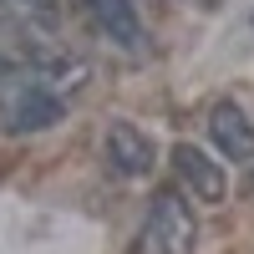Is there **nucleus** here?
Wrapping results in <instances>:
<instances>
[{
	"mask_svg": "<svg viewBox=\"0 0 254 254\" xmlns=\"http://www.w3.org/2000/svg\"><path fill=\"white\" fill-rule=\"evenodd\" d=\"M198 249V219L183 188H158L147 203L142 234H137V254H193Z\"/></svg>",
	"mask_w": 254,
	"mask_h": 254,
	"instance_id": "1",
	"label": "nucleus"
},
{
	"mask_svg": "<svg viewBox=\"0 0 254 254\" xmlns=\"http://www.w3.org/2000/svg\"><path fill=\"white\" fill-rule=\"evenodd\" d=\"M61 112H66V102L51 87H41L36 71L26 66V81L0 102V132H46V127L61 122Z\"/></svg>",
	"mask_w": 254,
	"mask_h": 254,
	"instance_id": "2",
	"label": "nucleus"
},
{
	"mask_svg": "<svg viewBox=\"0 0 254 254\" xmlns=\"http://www.w3.org/2000/svg\"><path fill=\"white\" fill-rule=\"evenodd\" d=\"M102 158H107V168L117 178H147L158 168V147H153V137H147L137 122L117 117V122H107V132H102Z\"/></svg>",
	"mask_w": 254,
	"mask_h": 254,
	"instance_id": "3",
	"label": "nucleus"
},
{
	"mask_svg": "<svg viewBox=\"0 0 254 254\" xmlns=\"http://www.w3.org/2000/svg\"><path fill=\"white\" fill-rule=\"evenodd\" d=\"M173 173L183 183V193H193V203H224L229 193V173L214 153H203L198 142H173Z\"/></svg>",
	"mask_w": 254,
	"mask_h": 254,
	"instance_id": "4",
	"label": "nucleus"
},
{
	"mask_svg": "<svg viewBox=\"0 0 254 254\" xmlns=\"http://www.w3.org/2000/svg\"><path fill=\"white\" fill-rule=\"evenodd\" d=\"M208 137L229 163H254V122L234 102H214L208 107Z\"/></svg>",
	"mask_w": 254,
	"mask_h": 254,
	"instance_id": "5",
	"label": "nucleus"
},
{
	"mask_svg": "<svg viewBox=\"0 0 254 254\" xmlns=\"http://www.w3.org/2000/svg\"><path fill=\"white\" fill-rule=\"evenodd\" d=\"M87 15H92V26L107 41H117L122 51H142L147 31H142V15H137L132 0H87Z\"/></svg>",
	"mask_w": 254,
	"mask_h": 254,
	"instance_id": "6",
	"label": "nucleus"
},
{
	"mask_svg": "<svg viewBox=\"0 0 254 254\" xmlns=\"http://www.w3.org/2000/svg\"><path fill=\"white\" fill-rule=\"evenodd\" d=\"M10 10L31 15V20H51V15L61 10V0H10Z\"/></svg>",
	"mask_w": 254,
	"mask_h": 254,
	"instance_id": "7",
	"label": "nucleus"
}]
</instances>
